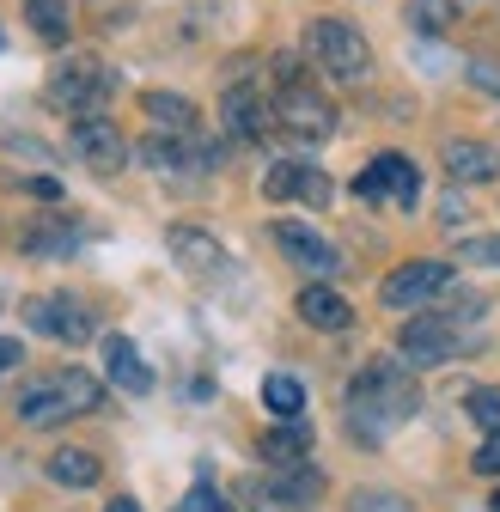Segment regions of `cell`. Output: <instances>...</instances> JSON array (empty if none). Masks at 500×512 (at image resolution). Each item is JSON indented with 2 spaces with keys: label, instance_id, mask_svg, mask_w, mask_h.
<instances>
[{
  "label": "cell",
  "instance_id": "obj_1",
  "mask_svg": "<svg viewBox=\"0 0 500 512\" xmlns=\"http://www.w3.org/2000/svg\"><path fill=\"white\" fill-rule=\"evenodd\" d=\"M415 403H421V391H415L409 366H397V360H372V366L348 384V421H354L360 439L397 433V427L415 415Z\"/></svg>",
  "mask_w": 500,
  "mask_h": 512
},
{
  "label": "cell",
  "instance_id": "obj_2",
  "mask_svg": "<svg viewBox=\"0 0 500 512\" xmlns=\"http://www.w3.org/2000/svg\"><path fill=\"white\" fill-rule=\"evenodd\" d=\"M305 49H311V61L330 74V80H366V68H372V49H366V37L348 25V19H318L305 31Z\"/></svg>",
  "mask_w": 500,
  "mask_h": 512
},
{
  "label": "cell",
  "instance_id": "obj_3",
  "mask_svg": "<svg viewBox=\"0 0 500 512\" xmlns=\"http://www.w3.org/2000/svg\"><path fill=\"white\" fill-rule=\"evenodd\" d=\"M275 122L287 128V135L299 141H330V128H336V110L324 92H311L287 61H281V92H275Z\"/></svg>",
  "mask_w": 500,
  "mask_h": 512
},
{
  "label": "cell",
  "instance_id": "obj_4",
  "mask_svg": "<svg viewBox=\"0 0 500 512\" xmlns=\"http://www.w3.org/2000/svg\"><path fill=\"white\" fill-rule=\"evenodd\" d=\"M397 348L409 354V366H446V360H458L470 348V336H464L458 317H409Z\"/></svg>",
  "mask_w": 500,
  "mask_h": 512
},
{
  "label": "cell",
  "instance_id": "obj_5",
  "mask_svg": "<svg viewBox=\"0 0 500 512\" xmlns=\"http://www.w3.org/2000/svg\"><path fill=\"white\" fill-rule=\"evenodd\" d=\"M68 153L86 165V171H98V177H110V171H122V159H129V141H122V128L110 122V116H74V128H68Z\"/></svg>",
  "mask_w": 500,
  "mask_h": 512
},
{
  "label": "cell",
  "instance_id": "obj_6",
  "mask_svg": "<svg viewBox=\"0 0 500 512\" xmlns=\"http://www.w3.org/2000/svg\"><path fill=\"white\" fill-rule=\"evenodd\" d=\"M354 196L360 202H385V196H397V208H415L421 202V171L403 159V153H379L360 177H354Z\"/></svg>",
  "mask_w": 500,
  "mask_h": 512
},
{
  "label": "cell",
  "instance_id": "obj_7",
  "mask_svg": "<svg viewBox=\"0 0 500 512\" xmlns=\"http://www.w3.org/2000/svg\"><path fill=\"white\" fill-rule=\"evenodd\" d=\"M110 92H116V80L98 68V61H68V68L49 80V104L55 110H74V116H92Z\"/></svg>",
  "mask_w": 500,
  "mask_h": 512
},
{
  "label": "cell",
  "instance_id": "obj_8",
  "mask_svg": "<svg viewBox=\"0 0 500 512\" xmlns=\"http://www.w3.org/2000/svg\"><path fill=\"white\" fill-rule=\"evenodd\" d=\"M25 324H31L37 336H55V342H68V348H80V342L92 336V317H86V305H80V299H68V293L31 299V305H25Z\"/></svg>",
  "mask_w": 500,
  "mask_h": 512
},
{
  "label": "cell",
  "instance_id": "obj_9",
  "mask_svg": "<svg viewBox=\"0 0 500 512\" xmlns=\"http://www.w3.org/2000/svg\"><path fill=\"white\" fill-rule=\"evenodd\" d=\"M452 287V263H433V256H421V263H403L385 275V305L409 311V305H427L433 293Z\"/></svg>",
  "mask_w": 500,
  "mask_h": 512
},
{
  "label": "cell",
  "instance_id": "obj_10",
  "mask_svg": "<svg viewBox=\"0 0 500 512\" xmlns=\"http://www.w3.org/2000/svg\"><path fill=\"white\" fill-rule=\"evenodd\" d=\"M275 244L293 256L299 269H311V275H342V256H336V244H324V232H311V226H299V220H275Z\"/></svg>",
  "mask_w": 500,
  "mask_h": 512
},
{
  "label": "cell",
  "instance_id": "obj_11",
  "mask_svg": "<svg viewBox=\"0 0 500 512\" xmlns=\"http://www.w3.org/2000/svg\"><path fill=\"white\" fill-rule=\"evenodd\" d=\"M220 116H226V128H232L238 141H263L269 128H275V104H263V98H257V86H244V80L226 92Z\"/></svg>",
  "mask_w": 500,
  "mask_h": 512
},
{
  "label": "cell",
  "instance_id": "obj_12",
  "mask_svg": "<svg viewBox=\"0 0 500 512\" xmlns=\"http://www.w3.org/2000/svg\"><path fill=\"white\" fill-rule=\"evenodd\" d=\"M165 244H171V256H177V269H190V275H220V269H226V250H220L208 232H196V226H171Z\"/></svg>",
  "mask_w": 500,
  "mask_h": 512
},
{
  "label": "cell",
  "instance_id": "obj_13",
  "mask_svg": "<svg viewBox=\"0 0 500 512\" xmlns=\"http://www.w3.org/2000/svg\"><path fill=\"white\" fill-rule=\"evenodd\" d=\"M104 366H110V384H116V391H129V397H147V391H153V372H147V360L135 354L129 336H104Z\"/></svg>",
  "mask_w": 500,
  "mask_h": 512
},
{
  "label": "cell",
  "instance_id": "obj_14",
  "mask_svg": "<svg viewBox=\"0 0 500 512\" xmlns=\"http://www.w3.org/2000/svg\"><path fill=\"white\" fill-rule=\"evenodd\" d=\"M299 317H305L311 330H324V336H342L354 324V305L342 293H330V287H305L299 293Z\"/></svg>",
  "mask_w": 500,
  "mask_h": 512
},
{
  "label": "cell",
  "instance_id": "obj_15",
  "mask_svg": "<svg viewBox=\"0 0 500 512\" xmlns=\"http://www.w3.org/2000/svg\"><path fill=\"white\" fill-rule=\"evenodd\" d=\"M446 171L458 183H488V177H500V153L482 141H446Z\"/></svg>",
  "mask_w": 500,
  "mask_h": 512
},
{
  "label": "cell",
  "instance_id": "obj_16",
  "mask_svg": "<svg viewBox=\"0 0 500 512\" xmlns=\"http://www.w3.org/2000/svg\"><path fill=\"white\" fill-rule=\"evenodd\" d=\"M74 409H68V397H61V384L49 378V384H31V391L19 397V421L25 427H61Z\"/></svg>",
  "mask_w": 500,
  "mask_h": 512
},
{
  "label": "cell",
  "instance_id": "obj_17",
  "mask_svg": "<svg viewBox=\"0 0 500 512\" xmlns=\"http://www.w3.org/2000/svg\"><path fill=\"white\" fill-rule=\"evenodd\" d=\"M141 110L153 116L159 135H196V104H190V98H177V92H147Z\"/></svg>",
  "mask_w": 500,
  "mask_h": 512
},
{
  "label": "cell",
  "instance_id": "obj_18",
  "mask_svg": "<svg viewBox=\"0 0 500 512\" xmlns=\"http://www.w3.org/2000/svg\"><path fill=\"white\" fill-rule=\"evenodd\" d=\"M263 458H269V470L305 464V458H311V427H305V421H281L275 433H263Z\"/></svg>",
  "mask_w": 500,
  "mask_h": 512
},
{
  "label": "cell",
  "instance_id": "obj_19",
  "mask_svg": "<svg viewBox=\"0 0 500 512\" xmlns=\"http://www.w3.org/2000/svg\"><path fill=\"white\" fill-rule=\"evenodd\" d=\"M263 409H269L275 421H299V415H305V384L287 378V372H269V378H263Z\"/></svg>",
  "mask_w": 500,
  "mask_h": 512
},
{
  "label": "cell",
  "instance_id": "obj_20",
  "mask_svg": "<svg viewBox=\"0 0 500 512\" xmlns=\"http://www.w3.org/2000/svg\"><path fill=\"white\" fill-rule=\"evenodd\" d=\"M55 384H61V397H68V409H74V415H92V409L104 403V384H98L92 372H80V366L55 372Z\"/></svg>",
  "mask_w": 500,
  "mask_h": 512
},
{
  "label": "cell",
  "instance_id": "obj_21",
  "mask_svg": "<svg viewBox=\"0 0 500 512\" xmlns=\"http://www.w3.org/2000/svg\"><path fill=\"white\" fill-rule=\"evenodd\" d=\"M49 482H61V488H92L98 482V458L92 452H55L49 458Z\"/></svg>",
  "mask_w": 500,
  "mask_h": 512
},
{
  "label": "cell",
  "instance_id": "obj_22",
  "mask_svg": "<svg viewBox=\"0 0 500 512\" xmlns=\"http://www.w3.org/2000/svg\"><path fill=\"white\" fill-rule=\"evenodd\" d=\"M25 19L43 43H61L68 37V0H25Z\"/></svg>",
  "mask_w": 500,
  "mask_h": 512
},
{
  "label": "cell",
  "instance_id": "obj_23",
  "mask_svg": "<svg viewBox=\"0 0 500 512\" xmlns=\"http://www.w3.org/2000/svg\"><path fill=\"white\" fill-rule=\"evenodd\" d=\"M464 409H470V421H476L482 433H500V384H482V391H470Z\"/></svg>",
  "mask_w": 500,
  "mask_h": 512
},
{
  "label": "cell",
  "instance_id": "obj_24",
  "mask_svg": "<svg viewBox=\"0 0 500 512\" xmlns=\"http://www.w3.org/2000/svg\"><path fill=\"white\" fill-rule=\"evenodd\" d=\"M299 183H305V165L281 159V165H269V177H263V196H269V202H287V196H299Z\"/></svg>",
  "mask_w": 500,
  "mask_h": 512
},
{
  "label": "cell",
  "instance_id": "obj_25",
  "mask_svg": "<svg viewBox=\"0 0 500 512\" xmlns=\"http://www.w3.org/2000/svg\"><path fill=\"white\" fill-rule=\"evenodd\" d=\"M348 512H409V500L403 494H385V488H354Z\"/></svg>",
  "mask_w": 500,
  "mask_h": 512
},
{
  "label": "cell",
  "instance_id": "obj_26",
  "mask_svg": "<svg viewBox=\"0 0 500 512\" xmlns=\"http://www.w3.org/2000/svg\"><path fill=\"white\" fill-rule=\"evenodd\" d=\"M25 250H74V226L68 220H55V226H43V232H25Z\"/></svg>",
  "mask_w": 500,
  "mask_h": 512
},
{
  "label": "cell",
  "instance_id": "obj_27",
  "mask_svg": "<svg viewBox=\"0 0 500 512\" xmlns=\"http://www.w3.org/2000/svg\"><path fill=\"white\" fill-rule=\"evenodd\" d=\"M409 25H421V31H446V25H452V0H415Z\"/></svg>",
  "mask_w": 500,
  "mask_h": 512
},
{
  "label": "cell",
  "instance_id": "obj_28",
  "mask_svg": "<svg viewBox=\"0 0 500 512\" xmlns=\"http://www.w3.org/2000/svg\"><path fill=\"white\" fill-rule=\"evenodd\" d=\"M458 256H464L470 269H500V238H464Z\"/></svg>",
  "mask_w": 500,
  "mask_h": 512
},
{
  "label": "cell",
  "instance_id": "obj_29",
  "mask_svg": "<svg viewBox=\"0 0 500 512\" xmlns=\"http://www.w3.org/2000/svg\"><path fill=\"white\" fill-rule=\"evenodd\" d=\"M177 512H232V506H226V500H220L208 482H196L190 494H183V506H177Z\"/></svg>",
  "mask_w": 500,
  "mask_h": 512
},
{
  "label": "cell",
  "instance_id": "obj_30",
  "mask_svg": "<svg viewBox=\"0 0 500 512\" xmlns=\"http://www.w3.org/2000/svg\"><path fill=\"white\" fill-rule=\"evenodd\" d=\"M470 464H476L482 476H500V433H488V439L476 445V458H470Z\"/></svg>",
  "mask_w": 500,
  "mask_h": 512
},
{
  "label": "cell",
  "instance_id": "obj_31",
  "mask_svg": "<svg viewBox=\"0 0 500 512\" xmlns=\"http://www.w3.org/2000/svg\"><path fill=\"white\" fill-rule=\"evenodd\" d=\"M25 360V348H19V336H0V372H13Z\"/></svg>",
  "mask_w": 500,
  "mask_h": 512
},
{
  "label": "cell",
  "instance_id": "obj_32",
  "mask_svg": "<svg viewBox=\"0 0 500 512\" xmlns=\"http://www.w3.org/2000/svg\"><path fill=\"white\" fill-rule=\"evenodd\" d=\"M104 512H141V506H135V500H110Z\"/></svg>",
  "mask_w": 500,
  "mask_h": 512
},
{
  "label": "cell",
  "instance_id": "obj_33",
  "mask_svg": "<svg viewBox=\"0 0 500 512\" xmlns=\"http://www.w3.org/2000/svg\"><path fill=\"white\" fill-rule=\"evenodd\" d=\"M494 512H500V494H494Z\"/></svg>",
  "mask_w": 500,
  "mask_h": 512
}]
</instances>
